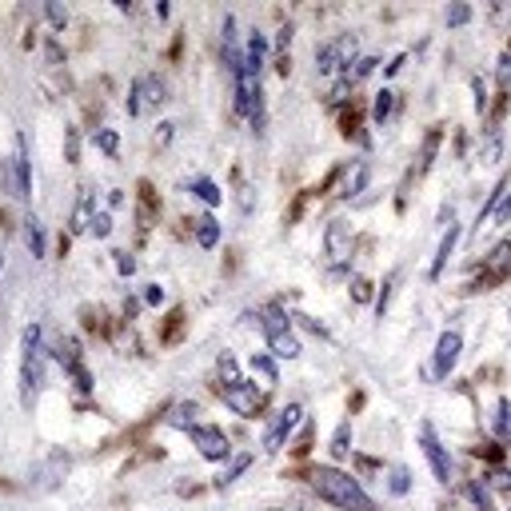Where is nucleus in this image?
<instances>
[{
    "label": "nucleus",
    "mask_w": 511,
    "mask_h": 511,
    "mask_svg": "<svg viewBox=\"0 0 511 511\" xmlns=\"http://www.w3.org/2000/svg\"><path fill=\"white\" fill-rule=\"evenodd\" d=\"M248 463H252V455H236V460H232L224 471H220L216 488H228V483H236V479H240V476H244V471H248Z\"/></svg>",
    "instance_id": "aec40b11"
},
{
    "label": "nucleus",
    "mask_w": 511,
    "mask_h": 511,
    "mask_svg": "<svg viewBox=\"0 0 511 511\" xmlns=\"http://www.w3.org/2000/svg\"><path fill=\"white\" fill-rule=\"evenodd\" d=\"M64 156H68L72 164L80 160V136H77V128H68V132H64Z\"/></svg>",
    "instance_id": "2f4dec72"
},
{
    "label": "nucleus",
    "mask_w": 511,
    "mask_h": 511,
    "mask_svg": "<svg viewBox=\"0 0 511 511\" xmlns=\"http://www.w3.org/2000/svg\"><path fill=\"white\" fill-rule=\"evenodd\" d=\"M5 180H8V192H13L16 200H24V196L32 192V176H29V156H24V141H16V152H13V160H8Z\"/></svg>",
    "instance_id": "9d476101"
},
{
    "label": "nucleus",
    "mask_w": 511,
    "mask_h": 511,
    "mask_svg": "<svg viewBox=\"0 0 511 511\" xmlns=\"http://www.w3.org/2000/svg\"><path fill=\"white\" fill-rule=\"evenodd\" d=\"M312 491L324 499V504H332L340 511H376L371 496L360 488V479L348 476V471H340V468H315L312 471Z\"/></svg>",
    "instance_id": "f257e3e1"
},
{
    "label": "nucleus",
    "mask_w": 511,
    "mask_h": 511,
    "mask_svg": "<svg viewBox=\"0 0 511 511\" xmlns=\"http://www.w3.org/2000/svg\"><path fill=\"white\" fill-rule=\"evenodd\" d=\"M300 415H304V407L300 404H287L280 415H276L272 424H268V432H264V452H280L284 448V440L296 432V424H300Z\"/></svg>",
    "instance_id": "0eeeda50"
},
{
    "label": "nucleus",
    "mask_w": 511,
    "mask_h": 511,
    "mask_svg": "<svg viewBox=\"0 0 511 511\" xmlns=\"http://www.w3.org/2000/svg\"><path fill=\"white\" fill-rule=\"evenodd\" d=\"M44 13H49V21L57 24V29H64V24H68V13H64L60 5H49V8H44Z\"/></svg>",
    "instance_id": "a19ab883"
},
{
    "label": "nucleus",
    "mask_w": 511,
    "mask_h": 511,
    "mask_svg": "<svg viewBox=\"0 0 511 511\" xmlns=\"http://www.w3.org/2000/svg\"><path fill=\"white\" fill-rule=\"evenodd\" d=\"M471 21V8L468 5H452L448 8V24H452V29H460V24H468Z\"/></svg>",
    "instance_id": "72a5a7b5"
},
{
    "label": "nucleus",
    "mask_w": 511,
    "mask_h": 511,
    "mask_svg": "<svg viewBox=\"0 0 511 511\" xmlns=\"http://www.w3.org/2000/svg\"><path fill=\"white\" fill-rule=\"evenodd\" d=\"M36 388H41V324L24 332V356H21V399L32 404Z\"/></svg>",
    "instance_id": "f03ea898"
},
{
    "label": "nucleus",
    "mask_w": 511,
    "mask_h": 511,
    "mask_svg": "<svg viewBox=\"0 0 511 511\" xmlns=\"http://www.w3.org/2000/svg\"><path fill=\"white\" fill-rule=\"evenodd\" d=\"M164 80L160 77H141L128 92V116H141L144 108H160L164 105Z\"/></svg>",
    "instance_id": "20e7f679"
},
{
    "label": "nucleus",
    "mask_w": 511,
    "mask_h": 511,
    "mask_svg": "<svg viewBox=\"0 0 511 511\" xmlns=\"http://www.w3.org/2000/svg\"><path fill=\"white\" fill-rule=\"evenodd\" d=\"M392 284H396V272L384 280V292H379V300H376V312H379V315L388 312V300H392Z\"/></svg>",
    "instance_id": "58836bf2"
},
{
    "label": "nucleus",
    "mask_w": 511,
    "mask_h": 511,
    "mask_svg": "<svg viewBox=\"0 0 511 511\" xmlns=\"http://www.w3.org/2000/svg\"><path fill=\"white\" fill-rule=\"evenodd\" d=\"M435 148H440V132H427V141H424V152H420V172L432 169V160H435Z\"/></svg>",
    "instance_id": "c85d7f7f"
},
{
    "label": "nucleus",
    "mask_w": 511,
    "mask_h": 511,
    "mask_svg": "<svg viewBox=\"0 0 511 511\" xmlns=\"http://www.w3.org/2000/svg\"><path fill=\"white\" fill-rule=\"evenodd\" d=\"M496 435L504 443H511V404L507 399H499V412H496Z\"/></svg>",
    "instance_id": "b1692460"
},
{
    "label": "nucleus",
    "mask_w": 511,
    "mask_h": 511,
    "mask_svg": "<svg viewBox=\"0 0 511 511\" xmlns=\"http://www.w3.org/2000/svg\"><path fill=\"white\" fill-rule=\"evenodd\" d=\"M24 244H29L32 256H44V228H41V220L36 216L24 220Z\"/></svg>",
    "instance_id": "a211bd4d"
},
{
    "label": "nucleus",
    "mask_w": 511,
    "mask_h": 511,
    "mask_svg": "<svg viewBox=\"0 0 511 511\" xmlns=\"http://www.w3.org/2000/svg\"><path fill=\"white\" fill-rule=\"evenodd\" d=\"M491 483H496L499 491H511V471H496V476H491Z\"/></svg>",
    "instance_id": "49530a36"
},
{
    "label": "nucleus",
    "mask_w": 511,
    "mask_h": 511,
    "mask_svg": "<svg viewBox=\"0 0 511 511\" xmlns=\"http://www.w3.org/2000/svg\"><path fill=\"white\" fill-rule=\"evenodd\" d=\"M468 499H471V504H476L479 511H496V507H491V491H488V483H468Z\"/></svg>",
    "instance_id": "393cba45"
},
{
    "label": "nucleus",
    "mask_w": 511,
    "mask_h": 511,
    "mask_svg": "<svg viewBox=\"0 0 511 511\" xmlns=\"http://www.w3.org/2000/svg\"><path fill=\"white\" fill-rule=\"evenodd\" d=\"M460 351H463V336H460L455 328H448L440 340H435L432 376H435V379H448V376H452V368H455V360H460Z\"/></svg>",
    "instance_id": "423d86ee"
},
{
    "label": "nucleus",
    "mask_w": 511,
    "mask_h": 511,
    "mask_svg": "<svg viewBox=\"0 0 511 511\" xmlns=\"http://www.w3.org/2000/svg\"><path fill=\"white\" fill-rule=\"evenodd\" d=\"M164 300V287L160 284H148V292H144V304H160Z\"/></svg>",
    "instance_id": "a18cd8bd"
},
{
    "label": "nucleus",
    "mask_w": 511,
    "mask_h": 511,
    "mask_svg": "<svg viewBox=\"0 0 511 511\" xmlns=\"http://www.w3.org/2000/svg\"><path fill=\"white\" fill-rule=\"evenodd\" d=\"M220 376H224V388H228V384H240V368H236V360H232L228 351L220 356Z\"/></svg>",
    "instance_id": "7c9ffc66"
},
{
    "label": "nucleus",
    "mask_w": 511,
    "mask_h": 511,
    "mask_svg": "<svg viewBox=\"0 0 511 511\" xmlns=\"http://www.w3.org/2000/svg\"><path fill=\"white\" fill-rule=\"evenodd\" d=\"M496 220H499V224H507V220H511V200H499V212H496Z\"/></svg>",
    "instance_id": "de8ad7c7"
},
{
    "label": "nucleus",
    "mask_w": 511,
    "mask_h": 511,
    "mask_svg": "<svg viewBox=\"0 0 511 511\" xmlns=\"http://www.w3.org/2000/svg\"><path fill=\"white\" fill-rule=\"evenodd\" d=\"M260 328H264V336H280V332H292L287 328V312L280 308V304H268V308H260Z\"/></svg>",
    "instance_id": "ddd939ff"
},
{
    "label": "nucleus",
    "mask_w": 511,
    "mask_h": 511,
    "mask_svg": "<svg viewBox=\"0 0 511 511\" xmlns=\"http://www.w3.org/2000/svg\"><path fill=\"white\" fill-rule=\"evenodd\" d=\"M351 57H356V36H340L336 44H324L320 52H315V68H320V77H332V72L340 68V64H351Z\"/></svg>",
    "instance_id": "6e6552de"
},
{
    "label": "nucleus",
    "mask_w": 511,
    "mask_h": 511,
    "mask_svg": "<svg viewBox=\"0 0 511 511\" xmlns=\"http://www.w3.org/2000/svg\"><path fill=\"white\" fill-rule=\"evenodd\" d=\"M96 148H100V152H108V156H116L120 141H116V132H113V128H100V132H96Z\"/></svg>",
    "instance_id": "c756f323"
},
{
    "label": "nucleus",
    "mask_w": 511,
    "mask_h": 511,
    "mask_svg": "<svg viewBox=\"0 0 511 511\" xmlns=\"http://www.w3.org/2000/svg\"><path fill=\"white\" fill-rule=\"evenodd\" d=\"M420 443H424L427 463H432V476L440 479V483H448V479H452V460H448V448H443V443L435 440L432 424H420Z\"/></svg>",
    "instance_id": "1a4fd4ad"
},
{
    "label": "nucleus",
    "mask_w": 511,
    "mask_h": 511,
    "mask_svg": "<svg viewBox=\"0 0 511 511\" xmlns=\"http://www.w3.org/2000/svg\"><path fill=\"white\" fill-rule=\"evenodd\" d=\"M392 108H396V92H379V96H376V108H371V116H376V124H384V120L388 116H392Z\"/></svg>",
    "instance_id": "a878e982"
},
{
    "label": "nucleus",
    "mask_w": 511,
    "mask_h": 511,
    "mask_svg": "<svg viewBox=\"0 0 511 511\" xmlns=\"http://www.w3.org/2000/svg\"><path fill=\"white\" fill-rule=\"evenodd\" d=\"M180 324H184V312H180V308H176V312L169 315V328H164V340H172V336H176V332H180Z\"/></svg>",
    "instance_id": "79ce46f5"
},
{
    "label": "nucleus",
    "mask_w": 511,
    "mask_h": 511,
    "mask_svg": "<svg viewBox=\"0 0 511 511\" xmlns=\"http://www.w3.org/2000/svg\"><path fill=\"white\" fill-rule=\"evenodd\" d=\"M376 64L379 60H371V57H364V60H356V68H348V85H356V80H364V77H371V72H376Z\"/></svg>",
    "instance_id": "cd10ccee"
},
{
    "label": "nucleus",
    "mask_w": 511,
    "mask_h": 511,
    "mask_svg": "<svg viewBox=\"0 0 511 511\" xmlns=\"http://www.w3.org/2000/svg\"><path fill=\"white\" fill-rule=\"evenodd\" d=\"M196 244H200V248H216V244H220V224H216V216H200V220H196Z\"/></svg>",
    "instance_id": "f3484780"
},
{
    "label": "nucleus",
    "mask_w": 511,
    "mask_h": 511,
    "mask_svg": "<svg viewBox=\"0 0 511 511\" xmlns=\"http://www.w3.org/2000/svg\"><path fill=\"white\" fill-rule=\"evenodd\" d=\"M108 232H113V216H108V212H96V216H92V236L105 240Z\"/></svg>",
    "instance_id": "473e14b6"
},
{
    "label": "nucleus",
    "mask_w": 511,
    "mask_h": 511,
    "mask_svg": "<svg viewBox=\"0 0 511 511\" xmlns=\"http://www.w3.org/2000/svg\"><path fill=\"white\" fill-rule=\"evenodd\" d=\"M499 200H504V184H496V192H491V196H488V208H483V212H479V220H476V224H479V228H483V220H488V216H491V208H496V204H499Z\"/></svg>",
    "instance_id": "4c0bfd02"
},
{
    "label": "nucleus",
    "mask_w": 511,
    "mask_h": 511,
    "mask_svg": "<svg viewBox=\"0 0 511 511\" xmlns=\"http://www.w3.org/2000/svg\"><path fill=\"white\" fill-rule=\"evenodd\" d=\"M471 88H476V108H483V105H488V96H483V80H476Z\"/></svg>",
    "instance_id": "8fccbe9b"
},
{
    "label": "nucleus",
    "mask_w": 511,
    "mask_h": 511,
    "mask_svg": "<svg viewBox=\"0 0 511 511\" xmlns=\"http://www.w3.org/2000/svg\"><path fill=\"white\" fill-rule=\"evenodd\" d=\"M351 296H356L360 304H368V296H371V284H368V280H356V284H351Z\"/></svg>",
    "instance_id": "c03bdc74"
},
{
    "label": "nucleus",
    "mask_w": 511,
    "mask_h": 511,
    "mask_svg": "<svg viewBox=\"0 0 511 511\" xmlns=\"http://www.w3.org/2000/svg\"><path fill=\"white\" fill-rule=\"evenodd\" d=\"M252 371H256V376H264V388L280 384V371H276V360H272V356H264V351H260V356H252Z\"/></svg>",
    "instance_id": "6ab92c4d"
},
{
    "label": "nucleus",
    "mask_w": 511,
    "mask_h": 511,
    "mask_svg": "<svg viewBox=\"0 0 511 511\" xmlns=\"http://www.w3.org/2000/svg\"><path fill=\"white\" fill-rule=\"evenodd\" d=\"M507 268H511V244H499L496 252H491L488 268H483V272H479V280L471 284V287H476V292H488V287L496 284V280H504V272H507Z\"/></svg>",
    "instance_id": "f8f14e48"
},
{
    "label": "nucleus",
    "mask_w": 511,
    "mask_h": 511,
    "mask_svg": "<svg viewBox=\"0 0 511 511\" xmlns=\"http://www.w3.org/2000/svg\"><path fill=\"white\" fill-rule=\"evenodd\" d=\"M113 256H116V272L120 276H132L136 272V260L128 256V252H113Z\"/></svg>",
    "instance_id": "ea45409f"
},
{
    "label": "nucleus",
    "mask_w": 511,
    "mask_h": 511,
    "mask_svg": "<svg viewBox=\"0 0 511 511\" xmlns=\"http://www.w3.org/2000/svg\"><path fill=\"white\" fill-rule=\"evenodd\" d=\"M268 348H272V356H280V360H296V356H300V340H296L292 332L272 336V340H268Z\"/></svg>",
    "instance_id": "dca6fc26"
},
{
    "label": "nucleus",
    "mask_w": 511,
    "mask_h": 511,
    "mask_svg": "<svg viewBox=\"0 0 511 511\" xmlns=\"http://www.w3.org/2000/svg\"><path fill=\"white\" fill-rule=\"evenodd\" d=\"M407 488H412V476H407V468H396V471H392V491H396V496H407Z\"/></svg>",
    "instance_id": "c9c22d12"
},
{
    "label": "nucleus",
    "mask_w": 511,
    "mask_h": 511,
    "mask_svg": "<svg viewBox=\"0 0 511 511\" xmlns=\"http://www.w3.org/2000/svg\"><path fill=\"white\" fill-rule=\"evenodd\" d=\"M152 216H156V192H152V184L141 180V224L148 228L152 224Z\"/></svg>",
    "instance_id": "412c9836"
},
{
    "label": "nucleus",
    "mask_w": 511,
    "mask_h": 511,
    "mask_svg": "<svg viewBox=\"0 0 511 511\" xmlns=\"http://www.w3.org/2000/svg\"><path fill=\"white\" fill-rule=\"evenodd\" d=\"M499 80H504V85H511V57L499 60Z\"/></svg>",
    "instance_id": "09e8293b"
},
{
    "label": "nucleus",
    "mask_w": 511,
    "mask_h": 511,
    "mask_svg": "<svg viewBox=\"0 0 511 511\" xmlns=\"http://www.w3.org/2000/svg\"><path fill=\"white\" fill-rule=\"evenodd\" d=\"M188 435H192V443L200 448L204 460H212V463H224L232 448H228V435H224V427H208V424H192L188 427Z\"/></svg>",
    "instance_id": "7ed1b4c3"
},
{
    "label": "nucleus",
    "mask_w": 511,
    "mask_h": 511,
    "mask_svg": "<svg viewBox=\"0 0 511 511\" xmlns=\"http://www.w3.org/2000/svg\"><path fill=\"white\" fill-rule=\"evenodd\" d=\"M364 184H368V164H360V172H356V180H351V184H348V196H356V192H360V188H364Z\"/></svg>",
    "instance_id": "37998d69"
},
{
    "label": "nucleus",
    "mask_w": 511,
    "mask_h": 511,
    "mask_svg": "<svg viewBox=\"0 0 511 511\" xmlns=\"http://www.w3.org/2000/svg\"><path fill=\"white\" fill-rule=\"evenodd\" d=\"M324 252H328V260L336 268L351 256V228L343 224V220H332L328 232H324Z\"/></svg>",
    "instance_id": "9b49d317"
},
{
    "label": "nucleus",
    "mask_w": 511,
    "mask_h": 511,
    "mask_svg": "<svg viewBox=\"0 0 511 511\" xmlns=\"http://www.w3.org/2000/svg\"><path fill=\"white\" fill-rule=\"evenodd\" d=\"M92 216H96V212H92V196L88 192H80V204H77V212H72V236H80V232H92Z\"/></svg>",
    "instance_id": "4468645a"
},
{
    "label": "nucleus",
    "mask_w": 511,
    "mask_h": 511,
    "mask_svg": "<svg viewBox=\"0 0 511 511\" xmlns=\"http://www.w3.org/2000/svg\"><path fill=\"white\" fill-rule=\"evenodd\" d=\"M287 44H292V24H284L276 36V60H287Z\"/></svg>",
    "instance_id": "e433bc0d"
},
{
    "label": "nucleus",
    "mask_w": 511,
    "mask_h": 511,
    "mask_svg": "<svg viewBox=\"0 0 511 511\" xmlns=\"http://www.w3.org/2000/svg\"><path fill=\"white\" fill-rule=\"evenodd\" d=\"M455 240H460V228L448 224V232H443V240H440V252H435L432 260V280L443 272V264H448V256H452V248H455Z\"/></svg>",
    "instance_id": "2eb2a0df"
},
{
    "label": "nucleus",
    "mask_w": 511,
    "mask_h": 511,
    "mask_svg": "<svg viewBox=\"0 0 511 511\" xmlns=\"http://www.w3.org/2000/svg\"><path fill=\"white\" fill-rule=\"evenodd\" d=\"M68 376L77 379L80 392H92V376H88V368H85V364H72V368H68Z\"/></svg>",
    "instance_id": "f704fd0d"
},
{
    "label": "nucleus",
    "mask_w": 511,
    "mask_h": 511,
    "mask_svg": "<svg viewBox=\"0 0 511 511\" xmlns=\"http://www.w3.org/2000/svg\"><path fill=\"white\" fill-rule=\"evenodd\" d=\"M192 415H196V404H176V407H172V415H169V424H172V427H184V432H188V427L196 424Z\"/></svg>",
    "instance_id": "5701e85b"
},
{
    "label": "nucleus",
    "mask_w": 511,
    "mask_h": 511,
    "mask_svg": "<svg viewBox=\"0 0 511 511\" xmlns=\"http://www.w3.org/2000/svg\"><path fill=\"white\" fill-rule=\"evenodd\" d=\"M348 452H351V424H340L336 435H332V455H336V460H343Z\"/></svg>",
    "instance_id": "4be33fe9"
},
{
    "label": "nucleus",
    "mask_w": 511,
    "mask_h": 511,
    "mask_svg": "<svg viewBox=\"0 0 511 511\" xmlns=\"http://www.w3.org/2000/svg\"><path fill=\"white\" fill-rule=\"evenodd\" d=\"M192 192H196V196H200L204 204H220V200H224V192H220L212 180H204V176H200L196 184H192Z\"/></svg>",
    "instance_id": "bb28decb"
},
{
    "label": "nucleus",
    "mask_w": 511,
    "mask_h": 511,
    "mask_svg": "<svg viewBox=\"0 0 511 511\" xmlns=\"http://www.w3.org/2000/svg\"><path fill=\"white\" fill-rule=\"evenodd\" d=\"M220 396H224V404H228L236 415H244V420H252V415L260 412V404H264V396H260V392H256V384H248V379L220 388Z\"/></svg>",
    "instance_id": "39448f33"
}]
</instances>
